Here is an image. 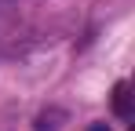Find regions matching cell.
<instances>
[{"label":"cell","mask_w":135,"mask_h":131,"mask_svg":"<svg viewBox=\"0 0 135 131\" xmlns=\"http://www.w3.org/2000/svg\"><path fill=\"white\" fill-rule=\"evenodd\" d=\"M18 33H22V15H18L15 0H0V44L18 40Z\"/></svg>","instance_id":"cell-1"},{"label":"cell","mask_w":135,"mask_h":131,"mask_svg":"<svg viewBox=\"0 0 135 131\" xmlns=\"http://www.w3.org/2000/svg\"><path fill=\"white\" fill-rule=\"evenodd\" d=\"M113 113L120 120H132V87H128V80H117V87H113Z\"/></svg>","instance_id":"cell-2"},{"label":"cell","mask_w":135,"mask_h":131,"mask_svg":"<svg viewBox=\"0 0 135 131\" xmlns=\"http://www.w3.org/2000/svg\"><path fill=\"white\" fill-rule=\"evenodd\" d=\"M62 124H66V113L51 106V109H44V113L37 117V124H33V131H59Z\"/></svg>","instance_id":"cell-3"},{"label":"cell","mask_w":135,"mask_h":131,"mask_svg":"<svg viewBox=\"0 0 135 131\" xmlns=\"http://www.w3.org/2000/svg\"><path fill=\"white\" fill-rule=\"evenodd\" d=\"M88 131H110V124H91Z\"/></svg>","instance_id":"cell-4"}]
</instances>
